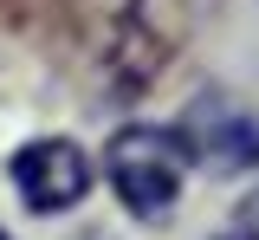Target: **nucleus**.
I'll return each instance as SVG.
<instances>
[{"label": "nucleus", "mask_w": 259, "mask_h": 240, "mask_svg": "<svg viewBox=\"0 0 259 240\" xmlns=\"http://www.w3.org/2000/svg\"><path fill=\"white\" fill-rule=\"evenodd\" d=\"M188 137H175V130H162V124H130L110 137L104 149V175H110V188H117V202L130 214H143V221H156L168 208L182 202V182H188Z\"/></svg>", "instance_id": "1"}, {"label": "nucleus", "mask_w": 259, "mask_h": 240, "mask_svg": "<svg viewBox=\"0 0 259 240\" xmlns=\"http://www.w3.org/2000/svg\"><path fill=\"white\" fill-rule=\"evenodd\" d=\"M0 240H13V234H7V227H0Z\"/></svg>", "instance_id": "4"}, {"label": "nucleus", "mask_w": 259, "mask_h": 240, "mask_svg": "<svg viewBox=\"0 0 259 240\" xmlns=\"http://www.w3.org/2000/svg\"><path fill=\"white\" fill-rule=\"evenodd\" d=\"M194 143H201V156H214L227 169H253L259 163V117L253 110H221V104H207L201 124H194Z\"/></svg>", "instance_id": "3"}, {"label": "nucleus", "mask_w": 259, "mask_h": 240, "mask_svg": "<svg viewBox=\"0 0 259 240\" xmlns=\"http://www.w3.org/2000/svg\"><path fill=\"white\" fill-rule=\"evenodd\" d=\"M13 188L32 214H65L91 195V156L71 137H32L26 149H13Z\"/></svg>", "instance_id": "2"}, {"label": "nucleus", "mask_w": 259, "mask_h": 240, "mask_svg": "<svg viewBox=\"0 0 259 240\" xmlns=\"http://www.w3.org/2000/svg\"><path fill=\"white\" fill-rule=\"evenodd\" d=\"M233 240H246V234H233Z\"/></svg>", "instance_id": "5"}]
</instances>
